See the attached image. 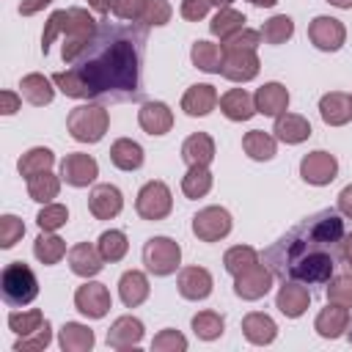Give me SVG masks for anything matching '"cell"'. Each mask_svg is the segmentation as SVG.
Returning <instances> with one entry per match:
<instances>
[{"label": "cell", "mask_w": 352, "mask_h": 352, "mask_svg": "<svg viewBox=\"0 0 352 352\" xmlns=\"http://www.w3.org/2000/svg\"><path fill=\"white\" fill-rule=\"evenodd\" d=\"M143 146L132 138H118L113 146H110V162L118 168V170H138L143 165Z\"/></svg>", "instance_id": "obj_32"}, {"label": "cell", "mask_w": 352, "mask_h": 352, "mask_svg": "<svg viewBox=\"0 0 352 352\" xmlns=\"http://www.w3.org/2000/svg\"><path fill=\"white\" fill-rule=\"evenodd\" d=\"M324 294H327V302L352 308V270L344 272V275H333L327 280V292Z\"/></svg>", "instance_id": "obj_44"}, {"label": "cell", "mask_w": 352, "mask_h": 352, "mask_svg": "<svg viewBox=\"0 0 352 352\" xmlns=\"http://www.w3.org/2000/svg\"><path fill=\"white\" fill-rule=\"evenodd\" d=\"M275 138L286 146H297V143H305L311 138V124L305 116L300 113H280L275 116V126H272Z\"/></svg>", "instance_id": "obj_23"}, {"label": "cell", "mask_w": 352, "mask_h": 352, "mask_svg": "<svg viewBox=\"0 0 352 352\" xmlns=\"http://www.w3.org/2000/svg\"><path fill=\"white\" fill-rule=\"evenodd\" d=\"M58 344L63 352H88L96 338H94V330L88 324H80V322H66L58 333Z\"/></svg>", "instance_id": "obj_33"}, {"label": "cell", "mask_w": 352, "mask_h": 352, "mask_svg": "<svg viewBox=\"0 0 352 352\" xmlns=\"http://www.w3.org/2000/svg\"><path fill=\"white\" fill-rule=\"evenodd\" d=\"M52 162H55L52 148H47V146H33V148H28V151L19 157L16 170H19V176L30 179V176H36V173L50 170V168H52Z\"/></svg>", "instance_id": "obj_35"}, {"label": "cell", "mask_w": 352, "mask_h": 352, "mask_svg": "<svg viewBox=\"0 0 352 352\" xmlns=\"http://www.w3.org/2000/svg\"><path fill=\"white\" fill-rule=\"evenodd\" d=\"M253 102H256V113L275 118V116L286 113V107H289V91L280 82H264L253 94Z\"/></svg>", "instance_id": "obj_25"}, {"label": "cell", "mask_w": 352, "mask_h": 352, "mask_svg": "<svg viewBox=\"0 0 352 352\" xmlns=\"http://www.w3.org/2000/svg\"><path fill=\"white\" fill-rule=\"evenodd\" d=\"M223 58H226V52H223L220 44H212V41L198 38V41L190 47V60H192V66L201 69V72H206V74H220V72H223Z\"/></svg>", "instance_id": "obj_31"}, {"label": "cell", "mask_w": 352, "mask_h": 352, "mask_svg": "<svg viewBox=\"0 0 352 352\" xmlns=\"http://www.w3.org/2000/svg\"><path fill=\"white\" fill-rule=\"evenodd\" d=\"M151 286H148V278L140 272V270H126L121 278H118V297L126 308H138L146 302Z\"/></svg>", "instance_id": "obj_27"}, {"label": "cell", "mask_w": 352, "mask_h": 352, "mask_svg": "<svg viewBox=\"0 0 352 352\" xmlns=\"http://www.w3.org/2000/svg\"><path fill=\"white\" fill-rule=\"evenodd\" d=\"M173 209V195H170V187L160 179H151L146 182L140 190H138V198H135V212L143 217V220H165Z\"/></svg>", "instance_id": "obj_6"}, {"label": "cell", "mask_w": 352, "mask_h": 352, "mask_svg": "<svg viewBox=\"0 0 352 352\" xmlns=\"http://www.w3.org/2000/svg\"><path fill=\"white\" fill-rule=\"evenodd\" d=\"M60 192V176H55L52 170L36 173L28 179V195L38 204H52V198H58Z\"/></svg>", "instance_id": "obj_39"}, {"label": "cell", "mask_w": 352, "mask_h": 352, "mask_svg": "<svg viewBox=\"0 0 352 352\" xmlns=\"http://www.w3.org/2000/svg\"><path fill=\"white\" fill-rule=\"evenodd\" d=\"M110 11H113L118 19H126V22H140L143 0H110Z\"/></svg>", "instance_id": "obj_53"}, {"label": "cell", "mask_w": 352, "mask_h": 352, "mask_svg": "<svg viewBox=\"0 0 352 352\" xmlns=\"http://www.w3.org/2000/svg\"><path fill=\"white\" fill-rule=\"evenodd\" d=\"M88 6H91L102 19H104V14L110 11V0H88Z\"/></svg>", "instance_id": "obj_59"}, {"label": "cell", "mask_w": 352, "mask_h": 352, "mask_svg": "<svg viewBox=\"0 0 352 352\" xmlns=\"http://www.w3.org/2000/svg\"><path fill=\"white\" fill-rule=\"evenodd\" d=\"M245 22H248V19H245L242 11L226 6V8H220V11L212 16V22H209V33H212V36H220V41H226L228 36H234L236 30H242Z\"/></svg>", "instance_id": "obj_38"}, {"label": "cell", "mask_w": 352, "mask_h": 352, "mask_svg": "<svg viewBox=\"0 0 352 352\" xmlns=\"http://www.w3.org/2000/svg\"><path fill=\"white\" fill-rule=\"evenodd\" d=\"M258 69H261V60L256 50H236V52H226L220 74L231 82H248L258 74Z\"/></svg>", "instance_id": "obj_16"}, {"label": "cell", "mask_w": 352, "mask_h": 352, "mask_svg": "<svg viewBox=\"0 0 352 352\" xmlns=\"http://www.w3.org/2000/svg\"><path fill=\"white\" fill-rule=\"evenodd\" d=\"M66 220H69V209L63 204H44V209L36 214L41 231H58L60 226H66Z\"/></svg>", "instance_id": "obj_49"}, {"label": "cell", "mask_w": 352, "mask_h": 352, "mask_svg": "<svg viewBox=\"0 0 352 352\" xmlns=\"http://www.w3.org/2000/svg\"><path fill=\"white\" fill-rule=\"evenodd\" d=\"M212 170H209V165H190L187 168V173L182 176V192L187 195V198H204L209 190H212Z\"/></svg>", "instance_id": "obj_37"}, {"label": "cell", "mask_w": 352, "mask_h": 352, "mask_svg": "<svg viewBox=\"0 0 352 352\" xmlns=\"http://www.w3.org/2000/svg\"><path fill=\"white\" fill-rule=\"evenodd\" d=\"M173 16V8L168 0H143V11H140V22L148 28H162L168 25Z\"/></svg>", "instance_id": "obj_45"}, {"label": "cell", "mask_w": 352, "mask_h": 352, "mask_svg": "<svg viewBox=\"0 0 352 352\" xmlns=\"http://www.w3.org/2000/svg\"><path fill=\"white\" fill-rule=\"evenodd\" d=\"M234 0H212V6H217V8H226V6H231Z\"/></svg>", "instance_id": "obj_62"}, {"label": "cell", "mask_w": 352, "mask_h": 352, "mask_svg": "<svg viewBox=\"0 0 352 352\" xmlns=\"http://www.w3.org/2000/svg\"><path fill=\"white\" fill-rule=\"evenodd\" d=\"M231 212L226 206H204L195 217H192V234L201 242H220L231 234Z\"/></svg>", "instance_id": "obj_8"}, {"label": "cell", "mask_w": 352, "mask_h": 352, "mask_svg": "<svg viewBox=\"0 0 352 352\" xmlns=\"http://www.w3.org/2000/svg\"><path fill=\"white\" fill-rule=\"evenodd\" d=\"M184 349H187V338L173 327L160 330L151 341V352H184Z\"/></svg>", "instance_id": "obj_50"}, {"label": "cell", "mask_w": 352, "mask_h": 352, "mask_svg": "<svg viewBox=\"0 0 352 352\" xmlns=\"http://www.w3.org/2000/svg\"><path fill=\"white\" fill-rule=\"evenodd\" d=\"M69 267H72V272L80 275V278H94V275L102 272L104 258H102V253H99L96 245H91V242H77V245L69 250Z\"/></svg>", "instance_id": "obj_24"}, {"label": "cell", "mask_w": 352, "mask_h": 352, "mask_svg": "<svg viewBox=\"0 0 352 352\" xmlns=\"http://www.w3.org/2000/svg\"><path fill=\"white\" fill-rule=\"evenodd\" d=\"M25 234V223L16 217V214H3L0 217V248L8 250L14 248Z\"/></svg>", "instance_id": "obj_51"}, {"label": "cell", "mask_w": 352, "mask_h": 352, "mask_svg": "<svg viewBox=\"0 0 352 352\" xmlns=\"http://www.w3.org/2000/svg\"><path fill=\"white\" fill-rule=\"evenodd\" d=\"M33 256H36L41 264L52 267V264H58V261L66 256V242H63L55 231H41V234L36 236V242H33Z\"/></svg>", "instance_id": "obj_36"}, {"label": "cell", "mask_w": 352, "mask_h": 352, "mask_svg": "<svg viewBox=\"0 0 352 352\" xmlns=\"http://www.w3.org/2000/svg\"><path fill=\"white\" fill-rule=\"evenodd\" d=\"M124 209V195L116 184H96L88 192V212L96 220H113Z\"/></svg>", "instance_id": "obj_17"}, {"label": "cell", "mask_w": 352, "mask_h": 352, "mask_svg": "<svg viewBox=\"0 0 352 352\" xmlns=\"http://www.w3.org/2000/svg\"><path fill=\"white\" fill-rule=\"evenodd\" d=\"M256 261H258V250L250 248V245H234V248H228L226 256H223V267H226V272H231V275L245 272V270L253 267Z\"/></svg>", "instance_id": "obj_43"}, {"label": "cell", "mask_w": 352, "mask_h": 352, "mask_svg": "<svg viewBox=\"0 0 352 352\" xmlns=\"http://www.w3.org/2000/svg\"><path fill=\"white\" fill-rule=\"evenodd\" d=\"M217 102H220V96H217L214 85H209V82H195V85H190V88L184 91V96H182V110H184L187 116H192V118H201V116H209V113L217 107Z\"/></svg>", "instance_id": "obj_18"}, {"label": "cell", "mask_w": 352, "mask_h": 352, "mask_svg": "<svg viewBox=\"0 0 352 352\" xmlns=\"http://www.w3.org/2000/svg\"><path fill=\"white\" fill-rule=\"evenodd\" d=\"M292 36H294V19L286 16V14L270 16V19L264 22V28H261V38H264L267 44H286Z\"/></svg>", "instance_id": "obj_42"}, {"label": "cell", "mask_w": 352, "mask_h": 352, "mask_svg": "<svg viewBox=\"0 0 352 352\" xmlns=\"http://www.w3.org/2000/svg\"><path fill=\"white\" fill-rule=\"evenodd\" d=\"M346 220H352V184H346L341 192H338V206H336Z\"/></svg>", "instance_id": "obj_56"}, {"label": "cell", "mask_w": 352, "mask_h": 352, "mask_svg": "<svg viewBox=\"0 0 352 352\" xmlns=\"http://www.w3.org/2000/svg\"><path fill=\"white\" fill-rule=\"evenodd\" d=\"M217 148H214V140L209 132H192L190 138H184L182 143V160L190 165H209L214 160Z\"/></svg>", "instance_id": "obj_30"}, {"label": "cell", "mask_w": 352, "mask_h": 352, "mask_svg": "<svg viewBox=\"0 0 352 352\" xmlns=\"http://www.w3.org/2000/svg\"><path fill=\"white\" fill-rule=\"evenodd\" d=\"M272 270L264 261H256L245 272L234 275V294L242 300H261L272 289Z\"/></svg>", "instance_id": "obj_11"}, {"label": "cell", "mask_w": 352, "mask_h": 352, "mask_svg": "<svg viewBox=\"0 0 352 352\" xmlns=\"http://www.w3.org/2000/svg\"><path fill=\"white\" fill-rule=\"evenodd\" d=\"M220 110L228 121H250L256 116L253 94H248L245 88H231L220 96Z\"/></svg>", "instance_id": "obj_26"}, {"label": "cell", "mask_w": 352, "mask_h": 352, "mask_svg": "<svg viewBox=\"0 0 352 352\" xmlns=\"http://www.w3.org/2000/svg\"><path fill=\"white\" fill-rule=\"evenodd\" d=\"M209 6H212V0H182L179 14L187 22H198V19H204L209 14Z\"/></svg>", "instance_id": "obj_54"}, {"label": "cell", "mask_w": 352, "mask_h": 352, "mask_svg": "<svg viewBox=\"0 0 352 352\" xmlns=\"http://www.w3.org/2000/svg\"><path fill=\"white\" fill-rule=\"evenodd\" d=\"M143 322L138 316H118L107 330V346L113 349H132L143 341Z\"/></svg>", "instance_id": "obj_20"}, {"label": "cell", "mask_w": 352, "mask_h": 352, "mask_svg": "<svg viewBox=\"0 0 352 352\" xmlns=\"http://www.w3.org/2000/svg\"><path fill=\"white\" fill-rule=\"evenodd\" d=\"M148 25L99 19L94 36L66 72H55L52 82L60 94L88 102H138L143 99Z\"/></svg>", "instance_id": "obj_1"}, {"label": "cell", "mask_w": 352, "mask_h": 352, "mask_svg": "<svg viewBox=\"0 0 352 352\" xmlns=\"http://www.w3.org/2000/svg\"><path fill=\"white\" fill-rule=\"evenodd\" d=\"M250 6H256V8H272L278 0H248Z\"/></svg>", "instance_id": "obj_60"}, {"label": "cell", "mask_w": 352, "mask_h": 352, "mask_svg": "<svg viewBox=\"0 0 352 352\" xmlns=\"http://www.w3.org/2000/svg\"><path fill=\"white\" fill-rule=\"evenodd\" d=\"M50 3H52V0H22V3H19V14H22V16H33V14L44 11Z\"/></svg>", "instance_id": "obj_57"}, {"label": "cell", "mask_w": 352, "mask_h": 352, "mask_svg": "<svg viewBox=\"0 0 352 352\" xmlns=\"http://www.w3.org/2000/svg\"><path fill=\"white\" fill-rule=\"evenodd\" d=\"M22 104V94H14V91H3L0 94V113L3 116H14Z\"/></svg>", "instance_id": "obj_55"}, {"label": "cell", "mask_w": 352, "mask_h": 352, "mask_svg": "<svg viewBox=\"0 0 352 352\" xmlns=\"http://www.w3.org/2000/svg\"><path fill=\"white\" fill-rule=\"evenodd\" d=\"M300 176H302V182H308L314 187H324L338 176V160L330 151H322V148L308 151L300 160Z\"/></svg>", "instance_id": "obj_10"}, {"label": "cell", "mask_w": 352, "mask_h": 352, "mask_svg": "<svg viewBox=\"0 0 352 352\" xmlns=\"http://www.w3.org/2000/svg\"><path fill=\"white\" fill-rule=\"evenodd\" d=\"M74 308L88 319H102L110 311V292L99 280H88L74 292Z\"/></svg>", "instance_id": "obj_12"}, {"label": "cell", "mask_w": 352, "mask_h": 352, "mask_svg": "<svg viewBox=\"0 0 352 352\" xmlns=\"http://www.w3.org/2000/svg\"><path fill=\"white\" fill-rule=\"evenodd\" d=\"M44 322H47L44 314L36 311V308H33V311H11V314H8V327H11V333H16V336H28V333L38 330Z\"/></svg>", "instance_id": "obj_46"}, {"label": "cell", "mask_w": 352, "mask_h": 352, "mask_svg": "<svg viewBox=\"0 0 352 352\" xmlns=\"http://www.w3.org/2000/svg\"><path fill=\"white\" fill-rule=\"evenodd\" d=\"M349 308L344 305H336V302H327V308H322L314 319V330L322 336V338H341L346 330H349Z\"/></svg>", "instance_id": "obj_19"}, {"label": "cell", "mask_w": 352, "mask_h": 352, "mask_svg": "<svg viewBox=\"0 0 352 352\" xmlns=\"http://www.w3.org/2000/svg\"><path fill=\"white\" fill-rule=\"evenodd\" d=\"M341 264L352 270V234H344L341 239Z\"/></svg>", "instance_id": "obj_58"}, {"label": "cell", "mask_w": 352, "mask_h": 352, "mask_svg": "<svg viewBox=\"0 0 352 352\" xmlns=\"http://www.w3.org/2000/svg\"><path fill=\"white\" fill-rule=\"evenodd\" d=\"M319 116L327 126H344L352 121V96L344 91H330L319 99Z\"/></svg>", "instance_id": "obj_22"}, {"label": "cell", "mask_w": 352, "mask_h": 352, "mask_svg": "<svg viewBox=\"0 0 352 352\" xmlns=\"http://www.w3.org/2000/svg\"><path fill=\"white\" fill-rule=\"evenodd\" d=\"M69 30V8H60V11H52L50 19L44 22V33H41V52L47 55L50 52V44Z\"/></svg>", "instance_id": "obj_47"}, {"label": "cell", "mask_w": 352, "mask_h": 352, "mask_svg": "<svg viewBox=\"0 0 352 352\" xmlns=\"http://www.w3.org/2000/svg\"><path fill=\"white\" fill-rule=\"evenodd\" d=\"M96 176H99V165L91 154L72 151L60 160V179L69 187H88V184L96 182Z\"/></svg>", "instance_id": "obj_13"}, {"label": "cell", "mask_w": 352, "mask_h": 352, "mask_svg": "<svg viewBox=\"0 0 352 352\" xmlns=\"http://www.w3.org/2000/svg\"><path fill=\"white\" fill-rule=\"evenodd\" d=\"M327 3L336 8H352V0H327Z\"/></svg>", "instance_id": "obj_61"}, {"label": "cell", "mask_w": 352, "mask_h": 352, "mask_svg": "<svg viewBox=\"0 0 352 352\" xmlns=\"http://www.w3.org/2000/svg\"><path fill=\"white\" fill-rule=\"evenodd\" d=\"M52 341V324L44 322L38 330L28 333V336H19L16 344H14V352H38V349H47Z\"/></svg>", "instance_id": "obj_48"}, {"label": "cell", "mask_w": 352, "mask_h": 352, "mask_svg": "<svg viewBox=\"0 0 352 352\" xmlns=\"http://www.w3.org/2000/svg\"><path fill=\"white\" fill-rule=\"evenodd\" d=\"M344 214L333 206L319 209L280 234L264 253L261 261L280 280H297L305 286H327L341 264Z\"/></svg>", "instance_id": "obj_2"}, {"label": "cell", "mask_w": 352, "mask_h": 352, "mask_svg": "<svg viewBox=\"0 0 352 352\" xmlns=\"http://www.w3.org/2000/svg\"><path fill=\"white\" fill-rule=\"evenodd\" d=\"M190 324H192V333H195L201 341H214V338H220L223 330H226V319H223V314H217V311H198Z\"/></svg>", "instance_id": "obj_40"}, {"label": "cell", "mask_w": 352, "mask_h": 352, "mask_svg": "<svg viewBox=\"0 0 352 352\" xmlns=\"http://www.w3.org/2000/svg\"><path fill=\"white\" fill-rule=\"evenodd\" d=\"M143 264L157 278L173 275L179 270V264H182L179 242L170 239V236H151V239H146V245H143Z\"/></svg>", "instance_id": "obj_5"}, {"label": "cell", "mask_w": 352, "mask_h": 352, "mask_svg": "<svg viewBox=\"0 0 352 352\" xmlns=\"http://www.w3.org/2000/svg\"><path fill=\"white\" fill-rule=\"evenodd\" d=\"M176 286H179V294H182L184 300H195V302H198V300H206V297L212 294L214 280H212V272H209L206 267L192 264V267L179 270Z\"/></svg>", "instance_id": "obj_14"}, {"label": "cell", "mask_w": 352, "mask_h": 352, "mask_svg": "<svg viewBox=\"0 0 352 352\" xmlns=\"http://www.w3.org/2000/svg\"><path fill=\"white\" fill-rule=\"evenodd\" d=\"M242 148H245V154H248L250 160L267 162V160L275 157L278 143H275V138H272L270 132H264V129H250V132H245V138H242Z\"/></svg>", "instance_id": "obj_34"}, {"label": "cell", "mask_w": 352, "mask_h": 352, "mask_svg": "<svg viewBox=\"0 0 352 352\" xmlns=\"http://www.w3.org/2000/svg\"><path fill=\"white\" fill-rule=\"evenodd\" d=\"M52 85H55L52 77H44V74H38V72H30V74H25V77L19 80V94H22V99L30 102L33 107H44V104H50L52 96H55V88H52Z\"/></svg>", "instance_id": "obj_29"}, {"label": "cell", "mask_w": 352, "mask_h": 352, "mask_svg": "<svg viewBox=\"0 0 352 352\" xmlns=\"http://www.w3.org/2000/svg\"><path fill=\"white\" fill-rule=\"evenodd\" d=\"M242 333H245V338H248L250 344L267 346V344L275 341L278 324H275L272 316H267V314H261V311H250V314L242 319Z\"/></svg>", "instance_id": "obj_28"}, {"label": "cell", "mask_w": 352, "mask_h": 352, "mask_svg": "<svg viewBox=\"0 0 352 352\" xmlns=\"http://www.w3.org/2000/svg\"><path fill=\"white\" fill-rule=\"evenodd\" d=\"M311 305V292L305 283H297V280H283V286L278 289L275 294V308L286 316V319H297L308 311Z\"/></svg>", "instance_id": "obj_15"}, {"label": "cell", "mask_w": 352, "mask_h": 352, "mask_svg": "<svg viewBox=\"0 0 352 352\" xmlns=\"http://www.w3.org/2000/svg\"><path fill=\"white\" fill-rule=\"evenodd\" d=\"M0 294L6 305L22 308L38 297V278L25 261H11L0 272Z\"/></svg>", "instance_id": "obj_3"}, {"label": "cell", "mask_w": 352, "mask_h": 352, "mask_svg": "<svg viewBox=\"0 0 352 352\" xmlns=\"http://www.w3.org/2000/svg\"><path fill=\"white\" fill-rule=\"evenodd\" d=\"M258 44H261V33L250 30V28H242L234 36H228L220 47H223V52H236V50H256Z\"/></svg>", "instance_id": "obj_52"}, {"label": "cell", "mask_w": 352, "mask_h": 352, "mask_svg": "<svg viewBox=\"0 0 352 352\" xmlns=\"http://www.w3.org/2000/svg\"><path fill=\"white\" fill-rule=\"evenodd\" d=\"M96 25H99V22H96L85 8H80V6L69 8V30L63 33V47H60L63 63H74V58L82 52V47H85L88 38L94 36Z\"/></svg>", "instance_id": "obj_7"}, {"label": "cell", "mask_w": 352, "mask_h": 352, "mask_svg": "<svg viewBox=\"0 0 352 352\" xmlns=\"http://www.w3.org/2000/svg\"><path fill=\"white\" fill-rule=\"evenodd\" d=\"M346 338H349V344H352V327H349V330H346Z\"/></svg>", "instance_id": "obj_63"}, {"label": "cell", "mask_w": 352, "mask_h": 352, "mask_svg": "<svg viewBox=\"0 0 352 352\" xmlns=\"http://www.w3.org/2000/svg\"><path fill=\"white\" fill-rule=\"evenodd\" d=\"M138 124H140V129L143 132H148V135H168L170 129H173V113H170V107L165 104V102H146L140 110H138Z\"/></svg>", "instance_id": "obj_21"}, {"label": "cell", "mask_w": 352, "mask_h": 352, "mask_svg": "<svg viewBox=\"0 0 352 352\" xmlns=\"http://www.w3.org/2000/svg\"><path fill=\"white\" fill-rule=\"evenodd\" d=\"M308 38L322 52H338L346 41V28L336 16H314L308 25Z\"/></svg>", "instance_id": "obj_9"}, {"label": "cell", "mask_w": 352, "mask_h": 352, "mask_svg": "<svg viewBox=\"0 0 352 352\" xmlns=\"http://www.w3.org/2000/svg\"><path fill=\"white\" fill-rule=\"evenodd\" d=\"M96 248H99V253H102V258H104V261L116 264V261H121V258L126 256L129 242H126V234H124V231L110 228V231H102V236H99Z\"/></svg>", "instance_id": "obj_41"}, {"label": "cell", "mask_w": 352, "mask_h": 352, "mask_svg": "<svg viewBox=\"0 0 352 352\" xmlns=\"http://www.w3.org/2000/svg\"><path fill=\"white\" fill-rule=\"evenodd\" d=\"M107 126H110V113L96 102L77 104L66 116V129L77 143H99Z\"/></svg>", "instance_id": "obj_4"}]
</instances>
